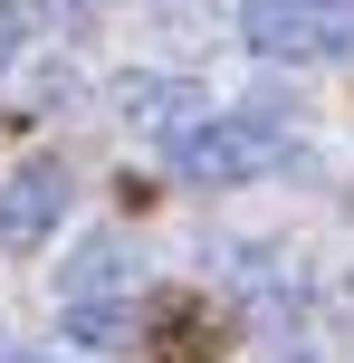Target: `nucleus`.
Returning a JSON list of instances; mask_svg holds the SVG:
<instances>
[{"mask_svg":"<svg viewBox=\"0 0 354 363\" xmlns=\"http://www.w3.org/2000/svg\"><path fill=\"white\" fill-rule=\"evenodd\" d=\"M163 163H172V182L230 191V182H278V172H297L306 144H297V125H287L278 106H221V115H201L192 134H172Z\"/></svg>","mask_w":354,"mask_h":363,"instance_id":"nucleus-1","label":"nucleus"},{"mask_svg":"<svg viewBox=\"0 0 354 363\" xmlns=\"http://www.w3.org/2000/svg\"><path fill=\"white\" fill-rule=\"evenodd\" d=\"M230 38L259 67H336L354 57V0H240Z\"/></svg>","mask_w":354,"mask_h":363,"instance_id":"nucleus-2","label":"nucleus"},{"mask_svg":"<svg viewBox=\"0 0 354 363\" xmlns=\"http://www.w3.org/2000/svg\"><path fill=\"white\" fill-rule=\"evenodd\" d=\"M67 201H77V182H67L57 153H29L19 172H0V249L38 258L57 230H67Z\"/></svg>","mask_w":354,"mask_h":363,"instance_id":"nucleus-3","label":"nucleus"},{"mask_svg":"<svg viewBox=\"0 0 354 363\" xmlns=\"http://www.w3.org/2000/svg\"><path fill=\"white\" fill-rule=\"evenodd\" d=\"M106 106L125 115L134 134H163V144H172V134H192L201 115H221L201 77H163V67H115V77H106Z\"/></svg>","mask_w":354,"mask_h":363,"instance_id":"nucleus-4","label":"nucleus"},{"mask_svg":"<svg viewBox=\"0 0 354 363\" xmlns=\"http://www.w3.org/2000/svg\"><path fill=\"white\" fill-rule=\"evenodd\" d=\"M57 296H67V306H77V296H134L125 239H115V230H87V239L67 249V268H57Z\"/></svg>","mask_w":354,"mask_h":363,"instance_id":"nucleus-5","label":"nucleus"},{"mask_svg":"<svg viewBox=\"0 0 354 363\" xmlns=\"http://www.w3.org/2000/svg\"><path fill=\"white\" fill-rule=\"evenodd\" d=\"M57 345L67 354H125L134 345V296H77V306H57Z\"/></svg>","mask_w":354,"mask_h":363,"instance_id":"nucleus-6","label":"nucleus"},{"mask_svg":"<svg viewBox=\"0 0 354 363\" xmlns=\"http://www.w3.org/2000/svg\"><path fill=\"white\" fill-rule=\"evenodd\" d=\"M19 38H29V19H19V0H0V67L19 57Z\"/></svg>","mask_w":354,"mask_h":363,"instance_id":"nucleus-7","label":"nucleus"},{"mask_svg":"<svg viewBox=\"0 0 354 363\" xmlns=\"http://www.w3.org/2000/svg\"><path fill=\"white\" fill-rule=\"evenodd\" d=\"M0 363H77L67 345H19V354H0Z\"/></svg>","mask_w":354,"mask_h":363,"instance_id":"nucleus-8","label":"nucleus"},{"mask_svg":"<svg viewBox=\"0 0 354 363\" xmlns=\"http://www.w3.org/2000/svg\"><path fill=\"white\" fill-rule=\"evenodd\" d=\"M48 10H57V19H96L106 0H48Z\"/></svg>","mask_w":354,"mask_h":363,"instance_id":"nucleus-9","label":"nucleus"}]
</instances>
